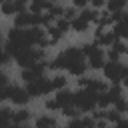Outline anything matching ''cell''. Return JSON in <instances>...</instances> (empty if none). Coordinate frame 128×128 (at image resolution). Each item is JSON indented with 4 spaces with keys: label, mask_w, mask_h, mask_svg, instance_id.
I'll return each mask as SVG.
<instances>
[{
    "label": "cell",
    "mask_w": 128,
    "mask_h": 128,
    "mask_svg": "<svg viewBox=\"0 0 128 128\" xmlns=\"http://www.w3.org/2000/svg\"><path fill=\"white\" fill-rule=\"evenodd\" d=\"M80 48H82V52L86 56L88 68L90 70H102V66L106 64V48L98 46L94 40L92 42H82Z\"/></svg>",
    "instance_id": "1"
},
{
    "label": "cell",
    "mask_w": 128,
    "mask_h": 128,
    "mask_svg": "<svg viewBox=\"0 0 128 128\" xmlns=\"http://www.w3.org/2000/svg\"><path fill=\"white\" fill-rule=\"evenodd\" d=\"M96 98H98V94L88 90V88H76L74 90V106L82 114H90L96 108Z\"/></svg>",
    "instance_id": "2"
},
{
    "label": "cell",
    "mask_w": 128,
    "mask_h": 128,
    "mask_svg": "<svg viewBox=\"0 0 128 128\" xmlns=\"http://www.w3.org/2000/svg\"><path fill=\"white\" fill-rule=\"evenodd\" d=\"M128 64H124L122 60H106V64L102 66V76L110 82V84H122L124 72H126Z\"/></svg>",
    "instance_id": "3"
},
{
    "label": "cell",
    "mask_w": 128,
    "mask_h": 128,
    "mask_svg": "<svg viewBox=\"0 0 128 128\" xmlns=\"http://www.w3.org/2000/svg\"><path fill=\"white\" fill-rule=\"evenodd\" d=\"M24 86H26V90H28V94H30V98H32V100L44 98V96H48V94H52V92H54L52 82H50V78H48L46 74H44V76H40V78H36V80H32V82H26Z\"/></svg>",
    "instance_id": "4"
},
{
    "label": "cell",
    "mask_w": 128,
    "mask_h": 128,
    "mask_svg": "<svg viewBox=\"0 0 128 128\" xmlns=\"http://www.w3.org/2000/svg\"><path fill=\"white\" fill-rule=\"evenodd\" d=\"M30 94H28V90H26V86L24 84H10L8 86V102L12 104V106H28L30 104Z\"/></svg>",
    "instance_id": "5"
},
{
    "label": "cell",
    "mask_w": 128,
    "mask_h": 128,
    "mask_svg": "<svg viewBox=\"0 0 128 128\" xmlns=\"http://www.w3.org/2000/svg\"><path fill=\"white\" fill-rule=\"evenodd\" d=\"M92 36H94V42H96L98 46H102V48H110V46L118 40L116 34H114V30H112V28H104V26H94Z\"/></svg>",
    "instance_id": "6"
},
{
    "label": "cell",
    "mask_w": 128,
    "mask_h": 128,
    "mask_svg": "<svg viewBox=\"0 0 128 128\" xmlns=\"http://www.w3.org/2000/svg\"><path fill=\"white\" fill-rule=\"evenodd\" d=\"M88 70H90V68H88V62H86V56L68 60V68H66V72L70 74V78H78V76L86 74Z\"/></svg>",
    "instance_id": "7"
},
{
    "label": "cell",
    "mask_w": 128,
    "mask_h": 128,
    "mask_svg": "<svg viewBox=\"0 0 128 128\" xmlns=\"http://www.w3.org/2000/svg\"><path fill=\"white\" fill-rule=\"evenodd\" d=\"M32 110L28 106H14V114H12V124L16 126H28L32 122Z\"/></svg>",
    "instance_id": "8"
},
{
    "label": "cell",
    "mask_w": 128,
    "mask_h": 128,
    "mask_svg": "<svg viewBox=\"0 0 128 128\" xmlns=\"http://www.w3.org/2000/svg\"><path fill=\"white\" fill-rule=\"evenodd\" d=\"M34 126L36 128H54V126H58L60 124V120H58V116H56V112H42V114H38V116H34Z\"/></svg>",
    "instance_id": "9"
},
{
    "label": "cell",
    "mask_w": 128,
    "mask_h": 128,
    "mask_svg": "<svg viewBox=\"0 0 128 128\" xmlns=\"http://www.w3.org/2000/svg\"><path fill=\"white\" fill-rule=\"evenodd\" d=\"M92 22L90 20H86L80 12H78V16L74 18V20H70V30L74 32V34H78V36H84V34H88L90 30H92Z\"/></svg>",
    "instance_id": "10"
},
{
    "label": "cell",
    "mask_w": 128,
    "mask_h": 128,
    "mask_svg": "<svg viewBox=\"0 0 128 128\" xmlns=\"http://www.w3.org/2000/svg\"><path fill=\"white\" fill-rule=\"evenodd\" d=\"M46 68H48L50 72H60V70L66 72V68H68V58H66V54L60 50L56 56H52L50 60H46Z\"/></svg>",
    "instance_id": "11"
},
{
    "label": "cell",
    "mask_w": 128,
    "mask_h": 128,
    "mask_svg": "<svg viewBox=\"0 0 128 128\" xmlns=\"http://www.w3.org/2000/svg\"><path fill=\"white\" fill-rule=\"evenodd\" d=\"M52 94H54V98H56V102H58L60 108L74 104V90H70L68 86H66V88H60V90H56V92H52Z\"/></svg>",
    "instance_id": "12"
},
{
    "label": "cell",
    "mask_w": 128,
    "mask_h": 128,
    "mask_svg": "<svg viewBox=\"0 0 128 128\" xmlns=\"http://www.w3.org/2000/svg\"><path fill=\"white\" fill-rule=\"evenodd\" d=\"M50 82H52V88H54V92H56V90L68 86V82H70V74L64 72V70H60V72H52Z\"/></svg>",
    "instance_id": "13"
},
{
    "label": "cell",
    "mask_w": 128,
    "mask_h": 128,
    "mask_svg": "<svg viewBox=\"0 0 128 128\" xmlns=\"http://www.w3.org/2000/svg\"><path fill=\"white\" fill-rule=\"evenodd\" d=\"M12 24L18 26V28H28V26H32V12H30V10L18 12V14L12 18Z\"/></svg>",
    "instance_id": "14"
},
{
    "label": "cell",
    "mask_w": 128,
    "mask_h": 128,
    "mask_svg": "<svg viewBox=\"0 0 128 128\" xmlns=\"http://www.w3.org/2000/svg\"><path fill=\"white\" fill-rule=\"evenodd\" d=\"M108 86H110V82H108L104 76H102V78L92 76V78H90V84H88V90H92V92L100 94V92H106V90H108Z\"/></svg>",
    "instance_id": "15"
},
{
    "label": "cell",
    "mask_w": 128,
    "mask_h": 128,
    "mask_svg": "<svg viewBox=\"0 0 128 128\" xmlns=\"http://www.w3.org/2000/svg\"><path fill=\"white\" fill-rule=\"evenodd\" d=\"M12 114H14V106L10 104H0V126H10L12 124Z\"/></svg>",
    "instance_id": "16"
},
{
    "label": "cell",
    "mask_w": 128,
    "mask_h": 128,
    "mask_svg": "<svg viewBox=\"0 0 128 128\" xmlns=\"http://www.w3.org/2000/svg\"><path fill=\"white\" fill-rule=\"evenodd\" d=\"M46 34H48V38L52 40V46H56L60 40H64L66 38V34L56 26V24H50V26H46Z\"/></svg>",
    "instance_id": "17"
},
{
    "label": "cell",
    "mask_w": 128,
    "mask_h": 128,
    "mask_svg": "<svg viewBox=\"0 0 128 128\" xmlns=\"http://www.w3.org/2000/svg\"><path fill=\"white\" fill-rule=\"evenodd\" d=\"M110 28L114 30V34H116V38H118V40H126V42H128V22L120 20V22L112 24Z\"/></svg>",
    "instance_id": "18"
},
{
    "label": "cell",
    "mask_w": 128,
    "mask_h": 128,
    "mask_svg": "<svg viewBox=\"0 0 128 128\" xmlns=\"http://www.w3.org/2000/svg\"><path fill=\"white\" fill-rule=\"evenodd\" d=\"M104 8L108 12H124L128 8V0H106Z\"/></svg>",
    "instance_id": "19"
},
{
    "label": "cell",
    "mask_w": 128,
    "mask_h": 128,
    "mask_svg": "<svg viewBox=\"0 0 128 128\" xmlns=\"http://www.w3.org/2000/svg\"><path fill=\"white\" fill-rule=\"evenodd\" d=\"M80 14H82L86 20H90L94 26H96V22H98V18H100V10H98V8H94V6H86V8H82V10H80Z\"/></svg>",
    "instance_id": "20"
},
{
    "label": "cell",
    "mask_w": 128,
    "mask_h": 128,
    "mask_svg": "<svg viewBox=\"0 0 128 128\" xmlns=\"http://www.w3.org/2000/svg\"><path fill=\"white\" fill-rule=\"evenodd\" d=\"M42 108L46 110V112H60V106H58V102H56V98H54V94H48V96H44V100H42Z\"/></svg>",
    "instance_id": "21"
},
{
    "label": "cell",
    "mask_w": 128,
    "mask_h": 128,
    "mask_svg": "<svg viewBox=\"0 0 128 128\" xmlns=\"http://www.w3.org/2000/svg\"><path fill=\"white\" fill-rule=\"evenodd\" d=\"M122 118H124V114H120L114 106L106 108V120H108L110 124H120V122H122Z\"/></svg>",
    "instance_id": "22"
},
{
    "label": "cell",
    "mask_w": 128,
    "mask_h": 128,
    "mask_svg": "<svg viewBox=\"0 0 128 128\" xmlns=\"http://www.w3.org/2000/svg\"><path fill=\"white\" fill-rule=\"evenodd\" d=\"M112 106H114L120 114H124V116H126V114H128V96H124V94H122L120 98H116V102H114Z\"/></svg>",
    "instance_id": "23"
},
{
    "label": "cell",
    "mask_w": 128,
    "mask_h": 128,
    "mask_svg": "<svg viewBox=\"0 0 128 128\" xmlns=\"http://www.w3.org/2000/svg\"><path fill=\"white\" fill-rule=\"evenodd\" d=\"M96 106H98V108H110V106H112L110 94H108V92H100L98 98H96Z\"/></svg>",
    "instance_id": "24"
},
{
    "label": "cell",
    "mask_w": 128,
    "mask_h": 128,
    "mask_svg": "<svg viewBox=\"0 0 128 128\" xmlns=\"http://www.w3.org/2000/svg\"><path fill=\"white\" fill-rule=\"evenodd\" d=\"M54 24H56V26H58V28H60V30H62L64 34L72 32V30H70V20H68V18H64V16L56 18V20H54Z\"/></svg>",
    "instance_id": "25"
},
{
    "label": "cell",
    "mask_w": 128,
    "mask_h": 128,
    "mask_svg": "<svg viewBox=\"0 0 128 128\" xmlns=\"http://www.w3.org/2000/svg\"><path fill=\"white\" fill-rule=\"evenodd\" d=\"M12 60H14V58L8 54V50H6L4 46H0V68H6Z\"/></svg>",
    "instance_id": "26"
},
{
    "label": "cell",
    "mask_w": 128,
    "mask_h": 128,
    "mask_svg": "<svg viewBox=\"0 0 128 128\" xmlns=\"http://www.w3.org/2000/svg\"><path fill=\"white\" fill-rule=\"evenodd\" d=\"M78 12H80V10H78L76 6L68 4V6H64V14H62V16H64V18H68V20H74V18L78 16Z\"/></svg>",
    "instance_id": "27"
},
{
    "label": "cell",
    "mask_w": 128,
    "mask_h": 128,
    "mask_svg": "<svg viewBox=\"0 0 128 128\" xmlns=\"http://www.w3.org/2000/svg\"><path fill=\"white\" fill-rule=\"evenodd\" d=\"M106 60H122V54L114 46H110V48H106Z\"/></svg>",
    "instance_id": "28"
},
{
    "label": "cell",
    "mask_w": 128,
    "mask_h": 128,
    "mask_svg": "<svg viewBox=\"0 0 128 128\" xmlns=\"http://www.w3.org/2000/svg\"><path fill=\"white\" fill-rule=\"evenodd\" d=\"M0 84H2V86H10V84H12V80H10V74H8L4 68H0Z\"/></svg>",
    "instance_id": "29"
},
{
    "label": "cell",
    "mask_w": 128,
    "mask_h": 128,
    "mask_svg": "<svg viewBox=\"0 0 128 128\" xmlns=\"http://www.w3.org/2000/svg\"><path fill=\"white\" fill-rule=\"evenodd\" d=\"M70 4H72V6H76L78 10H82V8L90 6V0H70Z\"/></svg>",
    "instance_id": "30"
},
{
    "label": "cell",
    "mask_w": 128,
    "mask_h": 128,
    "mask_svg": "<svg viewBox=\"0 0 128 128\" xmlns=\"http://www.w3.org/2000/svg\"><path fill=\"white\" fill-rule=\"evenodd\" d=\"M8 102V86H2L0 84V104Z\"/></svg>",
    "instance_id": "31"
},
{
    "label": "cell",
    "mask_w": 128,
    "mask_h": 128,
    "mask_svg": "<svg viewBox=\"0 0 128 128\" xmlns=\"http://www.w3.org/2000/svg\"><path fill=\"white\" fill-rule=\"evenodd\" d=\"M90 6H94V8L102 10V8L106 6V0H90Z\"/></svg>",
    "instance_id": "32"
},
{
    "label": "cell",
    "mask_w": 128,
    "mask_h": 128,
    "mask_svg": "<svg viewBox=\"0 0 128 128\" xmlns=\"http://www.w3.org/2000/svg\"><path fill=\"white\" fill-rule=\"evenodd\" d=\"M96 122V128H106V126H110V122L106 120V118H98V120H94Z\"/></svg>",
    "instance_id": "33"
},
{
    "label": "cell",
    "mask_w": 128,
    "mask_h": 128,
    "mask_svg": "<svg viewBox=\"0 0 128 128\" xmlns=\"http://www.w3.org/2000/svg\"><path fill=\"white\" fill-rule=\"evenodd\" d=\"M122 86H124V90H128V68H126V72H124V78H122Z\"/></svg>",
    "instance_id": "34"
},
{
    "label": "cell",
    "mask_w": 128,
    "mask_h": 128,
    "mask_svg": "<svg viewBox=\"0 0 128 128\" xmlns=\"http://www.w3.org/2000/svg\"><path fill=\"white\" fill-rule=\"evenodd\" d=\"M4 42H6V34L0 32V46H4Z\"/></svg>",
    "instance_id": "35"
},
{
    "label": "cell",
    "mask_w": 128,
    "mask_h": 128,
    "mask_svg": "<svg viewBox=\"0 0 128 128\" xmlns=\"http://www.w3.org/2000/svg\"><path fill=\"white\" fill-rule=\"evenodd\" d=\"M0 2H2V0H0Z\"/></svg>",
    "instance_id": "36"
}]
</instances>
